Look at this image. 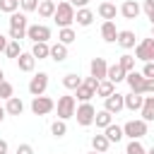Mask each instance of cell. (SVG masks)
<instances>
[{
    "label": "cell",
    "mask_w": 154,
    "mask_h": 154,
    "mask_svg": "<svg viewBox=\"0 0 154 154\" xmlns=\"http://www.w3.org/2000/svg\"><path fill=\"white\" fill-rule=\"evenodd\" d=\"M75 38H77V34H75V29H72V26H63V29L58 31V41H60V43H65V46H70Z\"/></svg>",
    "instance_id": "cell-32"
},
{
    "label": "cell",
    "mask_w": 154,
    "mask_h": 154,
    "mask_svg": "<svg viewBox=\"0 0 154 154\" xmlns=\"http://www.w3.org/2000/svg\"><path fill=\"white\" fill-rule=\"evenodd\" d=\"M75 108H77V99H75V96H70V94L58 96L55 111H58V118H60V120H70V118L75 116Z\"/></svg>",
    "instance_id": "cell-3"
},
{
    "label": "cell",
    "mask_w": 154,
    "mask_h": 154,
    "mask_svg": "<svg viewBox=\"0 0 154 154\" xmlns=\"http://www.w3.org/2000/svg\"><path fill=\"white\" fill-rule=\"evenodd\" d=\"M135 60L154 63V38H142V41L135 46Z\"/></svg>",
    "instance_id": "cell-6"
},
{
    "label": "cell",
    "mask_w": 154,
    "mask_h": 154,
    "mask_svg": "<svg viewBox=\"0 0 154 154\" xmlns=\"http://www.w3.org/2000/svg\"><path fill=\"white\" fill-rule=\"evenodd\" d=\"M51 36H53V31L46 24H31V26H26V38H31L34 43L36 41H51Z\"/></svg>",
    "instance_id": "cell-8"
},
{
    "label": "cell",
    "mask_w": 154,
    "mask_h": 154,
    "mask_svg": "<svg viewBox=\"0 0 154 154\" xmlns=\"http://www.w3.org/2000/svg\"><path fill=\"white\" fill-rule=\"evenodd\" d=\"M144 94H154V77H144Z\"/></svg>",
    "instance_id": "cell-41"
},
{
    "label": "cell",
    "mask_w": 154,
    "mask_h": 154,
    "mask_svg": "<svg viewBox=\"0 0 154 154\" xmlns=\"http://www.w3.org/2000/svg\"><path fill=\"white\" fill-rule=\"evenodd\" d=\"M140 116H142V120L154 123V96H144L142 108H140Z\"/></svg>",
    "instance_id": "cell-23"
},
{
    "label": "cell",
    "mask_w": 154,
    "mask_h": 154,
    "mask_svg": "<svg viewBox=\"0 0 154 154\" xmlns=\"http://www.w3.org/2000/svg\"><path fill=\"white\" fill-rule=\"evenodd\" d=\"M75 96H77V101H91V99L96 96V89H94V87H89V84L82 79V84L75 89Z\"/></svg>",
    "instance_id": "cell-20"
},
{
    "label": "cell",
    "mask_w": 154,
    "mask_h": 154,
    "mask_svg": "<svg viewBox=\"0 0 154 154\" xmlns=\"http://www.w3.org/2000/svg\"><path fill=\"white\" fill-rule=\"evenodd\" d=\"M48 58H51V60H55V63H63V60L67 58V46H65V43H60V41H55V43H51V51H48Z\"/></svg>",
    "instance_id": "cell-15"
},
{
    "label": "cell",
    "mask_w": 154,
    "mask_h": 154,
    "mask_svg": "<svg viewBox=\"0 0 154 154\" xmlns=\"http://www.w3.org/2000/svg\"><path fill=\"white\" fill-rule=\"evenodd\" d=\"M152 38H154V24H152Z\"/></svg>",
    "instance_id": "cell-51"
},
{
    "label": "cell",
    "mask_w": 154,
    "mask_h": 154,
    "mask_svg": "<svg viewBox=\"0 0 154 154\" xmlns=\"http://www.w3.org/2000/svg\"><path fill=\"white\" fill-rule=\"evenodd\" d=\"M53 108H55V101H53L51 96H46V94L31 99V113H34V116H46V113H51Z\"/></svg>",
    "instance_id": "cell-7"
},
{
    "label": "cell",
    "mask_w": 154,
    "mask_h": 154,
    "mask_svg": "<svg viewBox=\"0 0 154 154\" xmlns=\"http://www.w3.org/2000/svg\"><path fill=\"white\" fill-rule=\"evenodd\" d=\"M113 91H116V84H113L111 79H99V84H96V96L106 99V96H111Z\"/></svg>",
    "instance_id": "cell-27"
},
{
    "label": "cell",
    "mask_w": 154,
    "mask_h": 154,
    "mask_svg": "<svg viewBox=\"0 0 154 154\" xmlns=\"http://www.w3.org/2000/svg\"><path fill=\"white\" fill-rule=\"evenodd\" d=\"M116 43H118L120 48L130 51V48H135V43H137V36H135V31H130V29H123V31H118V38H116Z\"/></svg>",
    "instance_id": "cell-13"
},
{
    "label": "cell",
    "mask_w": 154,
    "mask_h": 154,
    "mask_svg": "<svg viewBox=\"0 0 154 154\" xmlns=\"http://www.w3.org/2000/svg\"><path fill=\"white\" fill-rule=\"evenodd\" d=\"M67 2H70V0H67Z\"/></svg>",
    "instance_id": "cell-53"
},
{
    "label": "cell",
    "mask_w": 154,
    "mask_h": 154,
    "mask_svg": "<svg viewBox=\"0 0 154 154\" xmlns=\"http://www.w3.org/2000/svg\"><path fill=\"white\" fill-rule=\"evenodd\" d=\"M125 154H147V149L142 147V142H140V140H130V142H128V147H125Z\"/></svg>",
    "instance_id": "cell-35"
},
{
    "label": "cell",
    "mask_w": 154,
    "mask_h": 154,
    "mask_svg": "<svg viewBox=\"0 0 154 154\" xmlns=\"http://www.w3.org/2000/svg\"><path fill=\"white\" fill-rule=\"evenodd\" d=\"M38 14L43 17V19H48V17H53V12H55V2L53 0H38Z\"/></svg>",
    "instance_id": "cell-29"
},
{
    "label": "cell",
    "mask_w": 154,
    "mask_h": 154,
    "mask_svg": "<svg viewBox=\"0 0 154 154\" xmlns=\"http://www.w3.org/2000/svg\"><path fill=\"white\" fill-rule=\"evenodd\" d=\"M46 89H48V72L34 75L31 82H29V94L31 96H41V94H46Z\"/></svg>",
    "instance_id": "cell-9"
},
{
    "label": "cell",
    "mask_w": 154,
    "mask_h": 154,
    "mask_svg": "<svg viewBox=\"0 0 154 154\" xmlns=\"http://www.w3.org/2000/svg\"><path fill=\"white\" fill-rule=\"evenodd\" d=\"M75 22H77L79 26H91V22H94V12H91L89 7H77V12H75Z\"/></svg>",
    "instance_id": "cell-17"
},
{
    "label": "cell",
    "mask_w": 154,
    "mask_h": 154,
    "mask_svg": "<svg viewBox=\"0 0 154 154\" xmlns=\"http://www.w3.org/2000/svg\"><path fill=\"white\" fill-rule=\"evenodd\" d=\"M125 75H128V72H125V70H123L118 63H116V65H108V70H106V79H111L113 84L123 82V79H125Z\"/></svg>",
    "instance_id": "cell-25"
},
{
    "label": "cell",
    "mask_w": 154,
    "mask_h": 154,
    "mask_svg": "<svg viewBox=\"0 0 154 154\" xmlns=\"http://www.w3.org/2000/svg\"><path fill=\"white\" fill-rule=\"evenodd\" d=\"M118 65H120L125 72H132V70H135V55H130V53H123V55L118 58Z\"/></svg>",
    "instance_id": "cell-34"
},
{
    "label": "cell",
    "mask_w": 154,
    "mask_h": 154,
    "mask_svg": "<svg viewBox=\"0 0 154 154\" xmlns=\"http://www.w3.org/2000/svg\"><path fill=\"white\" fill-rule=\"evenodd\" d=\"M123 99H125V108L128 111H140L142 108V101H144V96L142 94H135V91L123 94Z\"/></svg>",
    "instance_id": "cell-24"
},
{
    "label": "cell",
    "mask_w": 154,
    "mask_h": 154,
    "mask_svg": "<svg viewBox=\"0 0 154 154\" xmlns=\"http://www.w3.org/2000/svg\"><path fill=\"white\" fill-rule=\"evenodd\" d=\"M94 116H96V108H94L89 101H82V103L75 108V116H72V118H77V123H79L82 128H89V125L94 123Z\"/></svg>",
    "instance_id": "cell-4"
},
{
    "label": "cell",
    "mask_w": 154,
    "mask_h": 154,
    "mask_svg": "<svg viewBox=\"0 0 154 154\" xmlns=\"http://www.w3.org/2000/svg\"><path fill=\"white\" fill-rule=\"evenodd\" d=\"M5 111H7V116H22L24 113V101L19 96H10L7 103H5Z\"/></svg>",
    "instance_id": "cell-21"
},
{
    "label": "cell",
    "mask_w": 154,
    "mask_h": 154,
    "mask_svg": "<svg viewBox=\"0 0 154 154\" xmlns=\"http://www.w3.org/2000/svg\"><path fill=\"white\" fill-rule=\"evenodd\" d=\"M108 147H111V142L106 140V135H94V137H91V149H94V152L106 154V152H108Z\"/></svg>",
    "instance_id": "cell-28"
},
{
    "label": "cell",
    "mask_w": 154,
    "mask_h": 154,
    "mask_svg": "<svg viewBox=\"0 0 154 154\" xmlns=\"http://www.w3.org/2000/svg\"><path fill=\"white\" fill-rule=\"evenodd\" d=\"M125 82H128L130 91H135V94H144V75H142V72H137V70L128 72V75H125Z\"/></svg>",
    "instance_id": "cell-11"
},
{
    "label": "cell",
    "mask_w": 154,
    "mask_h": 154,
    "mask_svg": "<svg viewBox=\"0 0 154 154\" xmlns=\"http://www.w3.org/2000/svg\"><path fill=\"white\" fill-rule=\"evenodd\" d=\"M140 12H142V5L135 2V0H125V2L120 5V14H123L125 19H137Z\"/></svg>",
    "instance_id": "cell-12"
},
{
    "label": "cell",
    "mask_w": 154,
    "mask_h": 154,
    "mask_svg": "<svg viewBox=\"0 0 154 154\" xmlns=\"http://www.w3.org/2000/svg\"><path fill=\"white\" fill-rule=\"evenodd\" d=\"M103 135H106V140L111 142V144H118L125 135H123V128L120 125H116V123H111L108 128H103Z\"/></svg>",
    "instance_id": "cell-22"
},
{
    "label": "cell",
    "mask_w": 154,
    "mask_h": 154,
    "mask_svg": "<svg viewBox=\"0 0 154 154\" xmlns=\"http://www.w3.org/2000/svg\"><path fill=\"white\" fill-rule=\"evenodd\" d=\"M101 38H103L106 43H116V38H118L116 22H103V24H101Z\"/></svg>",
    "instance_id": "cell-18"
},
{
    "label": "cell",
    "mask_w": 154,
    "mask_h": 154,
    "mask_svg": "<svg viewBox=\"0 0 154 154\" xmlns=\"http://www.w3.org/2000/svg\"><path fill=\"white\" fill-rule=\"evenodd\" d=\"M123 135L130 137V140H142V137L147 135V120H142V118L128 120V123L123 125Z\"/></svg>",
    "instance_id": "cell-5"
},
{
    "label": "cell",
    "mask_w": 154,
    "mask_h": 154,
    "mask_svg": "<svg viewBox=\"0 0 154 154\" xmlns=\"http://www.w3.org/2000/svg\"><path fill=\"white\" fill-rule=\"evenodd\" d=\"M142 75H144V77H154V63H144Z\"/></svg>",
    "instance_id": "cell-42"
},
{
    "label": "cell",
    "mask_w": 154,
    "mask_h": 154,
    "mask_svg": "<svg viewBox=\"0 0 154 154\" xmlns=\"http://www.w3.org/2000/svg\"><path fill=\"white\" fill-rule=\"evenodd\" d=\"M53 19H55V24L63 29V26H72V22H75V7L67 2V0H63V2H58L55 5V12H53Z\"/></svg>",
    "instance_id": "cell-2"
},
{
    "label": "cell",
    "mask_w": 154,
    "mask_h": 154,
    "mask_svg": "<svg viewBox=\"0 0 154 154\" xmlns=\"http://www.w3.org/2000/svg\"><path fill=\"white\" fill-rule=\"evenodd\" d=\"M89 154H101V152H89Z\"/></svg>",
    "instance_id": "cell-52"
},
{
    "label": "cell",
    "mask_w": 154,
    "mask_h": 154,
    "mask_svg": "<svg viewBox=\"0 0 154 154\" xmlns=\"http://www.w3.org/2000/svg\"><path fill=\"white\" fill-rule=\"evenodd\" d=\"M96 12H99V17H101L103 22H113L116 14H118V7H116L113 2H101V5L96 7Z\"/></svg>",
    "instance_id": "cell-14"
},
{
    "label": "cell",
    "mask_w": 154,
    "mask_h": 154,
    "mask_svg": "<svg viewBox=\"0 0 154 154\" xmlns=\"http://www.w3.org/2000/svg\"><path fill=\"white\" fill-rule=\"evenodd\" d=\"M70 5H72V7H87L89 0H70Z\"/></svg>",
    "instance_id": "cell-44"
},
{
    "label": "cell",
    "mask_w": 154,
    "mask_h": 154,
    "mask_svg": "<svg viewBox=\"0 0 154 154\" xmlns=\"http://www.w3.org/2000/svg\"><path fill=\"white\" fill-rule=\"evenodd\" d=\"M79 84H82V77H79L77 72H67V75L63 77V87H65V89H70V91H75Z\"/></svg>",
    "instance_id": "cell-30"
},
{
    "label": "cell",
    "mask_w": 154,
    "mask_h": 154,
    "mask_svg": "<svg viewBox=\"0 0 154 154\" xmlns=\"http://www.w3.org/2000/svg\"><path fill=\"white\" fill-rule=\"evenodd\" d=\"M7 149H10V147H7V142H5V140H0V154H7Z\"/></svg>",
    "instance_id": "cell-46"
},
{
    "label": "cell",
    "mask_w": 154,
    "mask_h": 154,
    "mask_svg": "<svg viewBox=\"0 0 154 154\" xmlns=\"http://www.w3.org/2000/svg\"><path fill=\"white\" fill-rule=\"evenodd\" d=\"M149 22H152V24H154V14H149Z\"/></svg>",
    "instance_id": "cell-50"
},
{
    "label": "cell",
    "mask_w": 154,
    "mask_h": 154,
    "mask_svg": "<svg viewBox=\"0 0 154 154\" xmlns=\"http://www.w3.org/2000/svg\"><path fill=\"white\" fill-rule=\"evenodd\" d=\"M19 53H22L19 41H12V38H10V41H7V48H5V55H7V58H17Z\"/></svg>",
    "instance_id": "cell-36"
},
{
    "label": "cell",
    "mask_w": 154,
    "mask_h": 154,
    "mask_svg": "<svg viewBox=\"0 0 154 154\" xmlns=\"http://www.w3.org/2000/svg\"><path fill=\"white\" fill-rule=\"evenodd\" d=\"M2 79H5V72H2V67H0V82H2Z\"/></svg>",
    "instance_id": "cell-48"
},
{
    "label": "cell",
    "mask_w": 154,
    "mask_h": 154,
    "mask_svg": "<svg viewBox=\"0 0 154 154\" xmlns=\"http://www.w3.org/2000/svg\"><path fill=\"white\" fill-rule=\"evenodd\" d=\"M7 41H10V38H5V36L0 34V53H5V48H7Z\"/></svg>",
    "instance_id": "cell-45"
},
{
    "label": "cell",
    "mask_w": 154,
    "mask_h": 154,
    "mask_svg": "<svg viewBox=\"0 0 154 154\" xmlns=\"http://www.w3.org/2000/svg\"><path fill=\"white\" fill-rule=\"evenodd\" d=\"M94 123H96V128H108V125L113 123V113H108L106 108H103V111H96Z\"/></svg>",
    "instance_id": "cell-31"
},
{
    "label": "cell",
    "mask_w": 154,
    "mask_h": 154,
    "mask_svg": "<svg viewBox=\"0 0 154 154\" xmlns=\"http://www.w3.org/2000/svg\"><path fill=\"white\" fill-rule=\"evenodd\" d=\"M10 96H14V87H12L7 79H2V82H0V99H5V101H7Z\"/></svg>",
    "instance_id": "cell-38"
},
{
    "label": "cell",
    "mask_w": 154,
    "mask_h": 154,
    "mask_svg": "<svg viewBox=\"0 0 154 154\" xmlns=\"http://www.w3.org/2000/svg\"><path fill=\"white\" fill-rule=\"evenodd\" d=\"M19 7H22L24 12H34V10L38 7V0H19Z\"/></svg>",
    "instance_id": "cell-39"
},
{
    "label": "cell",
    "mask_w": 154,
    "mask_h": 154,
    "mask_svg": "<svg viewBox=\"0 0 154 154\" xmlns=\"http://www.w3.org/2000/svg\"><path fill=\"white\" fill-rule=\"evenodd\" d=\"M142 10L147 12V17L154 14V0H144V2H142Z\"/></svg>",
    "instance_id": "cell-43"
},
{
    "label": "cell",
    "mask_w": 154,
    "mask_h": 154,
    "mask_svg": "<svg viewBox=\"0 0 154 154\" xmlns=\"http://www.w3.org/2000/svg\"><path fill=\"white\" fill-rule=\"evenodd\" d=\"M14 154H34V147L31 144H26V142H22L19 147H17V152Z\"/></svg>",
    "instance_id": "cell-40"
},
{
    "label": "cell",
    "mask_w": 154,
    "mask_h": 154,
    "mask_svg": "<svg viewBox=\"0 0 154 154\" xmlns=\"http://www.w3.org/2000/svg\"><path fill=\"white\" fill-rule=\"evenodd\" d=\"M51 135H53V137H65V135H67V125H65V120H60V118L53 120V123H51Z\"/></svg>",
    "instance_id": "cell-33"
},
{
    "label": "cell",
    "mask_w": 154,
    "mask_h": 154,
    "mask_svg": "<svg viewBox=\"0 0 154 154\" xmlns=\"http://www.w3.org/2000/svg\"><path fill=\"white\" fill-rule=\"evenodd\" d=\"M34 65H36V58L31 53H19L17 55V67L22 72H34Z\"/></svg>",
    "instance_id": "cell-19"
},
{
    "label": "cell",
    "mask_w": 154,
    "mask_h": 154,
    "mask_svg": "<svg viewBox=\"0 0 154 154\" xmlns=\"http://www.w3.org/2000/svg\"><path fill=\"white\" fill-rule=\"evenodd\" d=\"M48 51H51V43H48V41H36V43L31 46V55H34L36 60L48 58Z\"/></svg>",
    "instance_id": "cell-26"
},
{
    "label": "cell",
    "mask_w": 154,
    "mask_h": 154,
    "mask_svg": "<svg viewBox=\"0 0 154 154\" xmlns=\"http://www.w3.org/2000/svg\"><path fill=\"white\" fill-rule=\"evenodd\" d=\"M89 70H91V77H96V79H106L108 63H106L103 58H94V60H91V65H89Z\"/></svg>",
    "instance_id": "cell-16"
},
{
    "label": "cell",
    "mask_w": 154,
    "mask_h": 154,
    "mask_svg": "<svg viewBox=\"0 0 154 154\" xmlns=\"http://www.w3.org/2000/svg\"><path fill=\"white\" fill-rule=\"evenodd\" d=\"M5 116H7V111H5V106H0V123L5 120Z\"/></svg>",
    "instance_id": "cell-47"
},
{
    "label": "cell",
    "mask_w": 154,
    "mask_h": 154,
    "mask_svg": "<svg viewBox=\"0 0 154 154\" xmlns=\"http://www.w3.org/2000/svg\"><path fill=\"white\" fill-rule=\"evenodd\" d=\"M103 108L108 111V113H113V116H118L123 108H125V99H123V94H118V91H113L111 96H106L103 99Z\"/></svg>",
    "instance_id": "cell-10"
},
{
    "label": "cell",
    "mask_w": 154,
    "mask_h": 154,
    "mask_svg": "<svg viewBox=\"0 0 154 154\" xmlns=\"http://www.w3.org/2000/svg\"><path fill=\"white\" fill-rule=\"evenodd\" d=\"M26 26H29V19H26L24 12H12L10 14V38L12 41L26 38Z\"/></svg>",
    "instance_id": "cell-1"
},
{
    "label": "cell",
    "mask_w": 154,
    "mask_h": 154,
    "mask_svg": "<svg viewBox=\"0 0 154 154\" xmlns=\"http://www.w3.org/2000/svg\"><path fill=\"white\" fill-rule=\"evenodd\" d=\"M0 10L7 12V14H12V12L19 10V0H0Z\"/></svg>",
    "instance_id": "cell-37"
},
{
    "label": "cell",
    "mask_w": 154,
    "mask_h": 154,
    "mask_svg": "<svg viewBox=\"0 0 154 154\" xmlns=\"http://www.w3.org/2000/svg\"><path fill=\"white\" fill-rule=\"evenodd\" d=\"M147 154H154V144H152V147H149V149H147Z\"/></svg>",
    "instance_id": "cell-49"
}]
</instances>
